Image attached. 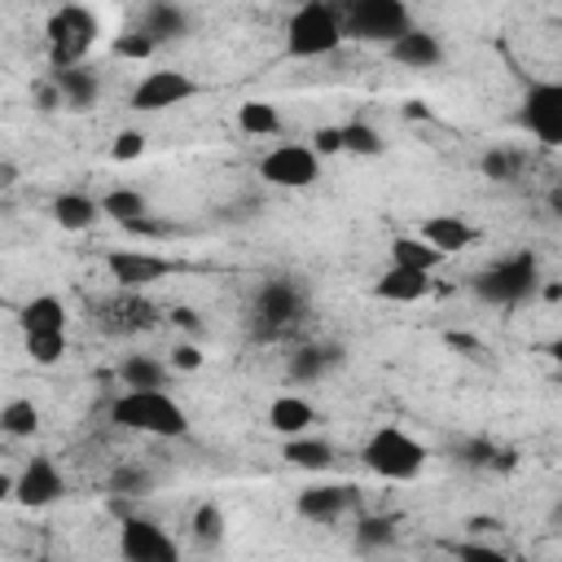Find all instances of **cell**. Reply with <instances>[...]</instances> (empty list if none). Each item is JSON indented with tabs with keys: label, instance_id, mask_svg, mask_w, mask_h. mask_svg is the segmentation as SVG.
<instances>
[{
	"label": "cell",
	"instance_id": "cell-27",
	"mask_svg": "<svg viewBox=\"0 0 562 562\" xmlns=\"http://www.w3.org/2000/svg\"><path fill=\"white\" fill-rule=\"evenodd\" d=\"M101 215L132 233L136 224L149 220V198H145L140 189H132V184H119V189H110V193L101 198Z\"/></svg>",
	"mask_w": 562,
	"mask_h": 562
},
{
	"label": "cell",
	"instance_id": "cell-41",
	"mask_svg": "<svg viewBox=\"0 0 562 562\" xmlns=\"http://www.w3.org/2000/svg\"><path fill=\"white\" fill-rule=\"evenodd\" d=\"M202 364V351L193 347V342H180L176 351H171V369H184V373H193Z\"/></svg>",
	"mask_w": 562,
	"mask_h": 562
},
{
	"label": "cell",
	"instance_id": "cell-42",
	"mask_svg": "<svg viewBox=\"0 0 562 562\" xmlns=\"http://www.w3.org/2000/svg\"><path fill=\"white\" fill-rule=\"evenodd\" d=\"M544 206H549L553 215H562V180H553V184H549V193H544Z\"/></svg>",
	"mask_w": 562,
	"mask_h": 562
},
{
	"label": "cell",
	"instance_id": "cell-36",
	"mask_svg": "<svg viewBox=\"0 0 562 562\" xmlns=\"http://www.w3.org/2000/svg\"><path fill=\"white\" fill-rule=\"evenodd\" d=\"M145 145H149V136H145L140 127H123V132L114 136L110 154H114V162H136V158L145 154Z\"/></svg>",
	"mask_w": 562,
	"mask_h": 562
},
{
	"label": "cell",
	"instance_id": "cell-30",
	"mask_svg": "<svg viewBox=\"0 0 562 562\" xmlns=\"http://www.w3.org/2000/svg\"><path fill=\"white\" fill-rule=\"evenodd\" d=\"M0 430H4L9 439H35V430H40V408H35V400H26V395L4 400V404H0Z\"/></svg>",
	"mask_w": 562,
	"mask_h": 562
},
{
	"label": "cell",
	"instance_id": "cell-32",
	"mask_svg": "<svg viewBox=\"0 0 562 562\" xmlns=\"http://www.w3.org/2000/svg\"><path fill=\"white\" fill-rule=\"evenodd\" d=\"M338 132H342V154H351V158H378V154H386V140H382V132L369 119H351Z\"/></svg>",
	"mask_w": 562,
	"mask_h": 562
},
{
	"label": "cell",
	"instance_id": "cell-34",
	"mask_svg": "<svg viewBox=\"0 0 562 562\" xmlns=\"http://www.w3.org/2000/svg\"><path fill=\"white\" fill-rule=\"evenodd\" d=\"M149 487H154V474L145 465H119L110 474V492H119V496H140Z\"/></svg>",
	"mask_w": 562,
	"mask_h": 562
},
{
	"label": "cell",
	"instance_id": "cell-4",
	"mask_svg": "<svg viewBox=\"0 0 562 562\" xmlns=\"http://www.w3.org/2000/svg\"><path fill=\"white\" fill-rule=\"evenodd\" d=\"M426 461H430V448L413 430H404L395 422L373 426L364 435V443H360V465L369 474L386 479V483H413L426 470Z\"/></svg>",
	"mask_w": 562,
	"mask_h": 562
},
{
	"label": "cell",
	"instance_id": "cell-13",
	"mask_svg": "<svg viewBox=\"0 0 562 562\" xmlns=\"http://www.w3.org/2000/svg\"><path fill=\"white\" fill-rule=\"evenodd\" d=\"M66 496V474L48 452H35L22 461V470L13 474V492L9 501H18L22 509H48Z\"/></svg>",
	"mask_w": 562,
	"mask_h": 562
},
{
	"label": "cell",
	"instance_id": "cell-20",
	"mask_svg": "<svg viewBox=\"0 0 562 562\" xmlns=\"http://www.w3.org/2000/svg\"><path fill=\"white\" fill-rule=\"evenodd\" d=\"M430 272H413V268H400V263H386L378 277H373V299L382 303H417L430 294Z\"/></svg>",
	"mask_w": 562,
	"mask_h": 562
},
{
	"label": "cell",
	"instance_id": "cell-16",
	"mask_svg": "<svg viewBox=\"0 0 562 562\" xmlns=\"http://www.w3.org/2000/svg\"><path fill=\"white\" fill-rule=\"evenodd\" d=\"M417 237H426L448 259V255H461V250H470L479 241V224H470L461 211H435V215H426L417 224Z\"/></svg>",
	"mask_w": 562,
	"mask_h": 562
},
{
	"label": "cell",
	"instance_id": "cell-21",
	"mask_svg": "<svg viewBox=\"0 0 562 562\" xmlns=\"http://www.w3.org/2000/svg\"><path fill=\"white\" fill-rule=\"evenodd\" d=\"M101 329H110V334H132V329H149L154 321H158V307L149 303V299H140V294H114L110 303H101Z\"/></svg>",
	"mask_w": 562,
	"mask_h": 562
},
{
	"label": "cell",
	"instance_id": "cell-12",
	"mask_svg": "<svg viewBox=\"0 0 562 562\" xmlns=\"http://www.w3.org/2000/svg\"><path fill=\"white\" fill-rule=\"evenodd\" d=\"M119 558L123 562H180V544L158 518L127 514L119 522Z\"/></svg>",
	"mask_w": 562,
	"mask_h": 562
},
{
	"label": "cell",
	"instance_id": "cell-3",
	"mask_svg": "<svg viewBox=\"0 0 562 562\" xmlns=\"http://www.w3.org/2000/svg\"><path fill=\"white\" fill-rule=\"evenodd\" d=\"M110 422L119 430L145 435V439H184L189 413L171 391H119L110 400Z\"/></svg>",
	"mask_w": 562,
	"mask_h": 562
},
{
	"label": "cell",
	"instance_id": "cell-39",
	"mask_svg": "<svg viewBox=\"0 0 562 562\" xmlns=\"http://www.w3.org/2000/svg\"><path fill=\"white\" fill-rule=\"evenodd\" d=\"M26 356L35 360V364H57L61 356H66V338H40V342H26Z\"/></svg>",
	"mask_w": 562,
	"mask_h": 562
},
{
	"label": "cell",
	"instance_id": "cell-10",
	"mask_svg": "<svg viewBox=\"0 0 562 562\" xmlns=\"http://www.w3.org/2000/svg\"><path fill=\"white\" fill-rule=\"evenodd\" d=\"M518 123L522 132L544 145V149H562V79H540L522 92L518 105Z\"/></svg>",
	"mask_w": 562,
	"mask_h": 562
},
{
	"label": "cell",
	"instance_id": "cell-22",
	"mask_svg": "<svg viewBox=\"0 0 562 562\" xmlns=\"http://www.w3.org/2000/svg\"><path fill=\"white\" fill-rule=\"evenodd\" d=\"M48 83L57 88L61 97V110H75V114H88L101 97V79L88 70V66H75V70H53Z\"/></svg>",
	"mask_w": 562,
	"mask_h": 562
},
{
	"label": "cell",
	"instance_id": "cell-9",
	"mask_svg": "<svg viewBox=\"0 0 562 562\" xmlns=\"http://www.w3.org/2000/svg\"><path fill=\"white\" fill-rule=\"evenodd\" d=\"M198 92H202V83H198L189 70L167 66V70H145V75L132 83L127 105H132L136 114H162V110H176V105L193 101Z\"/></svg>",
	"mask_w": 562,
	"mask_h": 562
},
{
	"label": "cell",
	"instance_id": "cell-7",
	"mask_svg": "<svg viewBox=\"0 0 562 562\" xmlns=\"http://www.w3.org/2000/svg\"><path fill=\"white\" fill-rule=\"evenodd\" d=\"M417 22H413V9L404 0H351V4H342V31L356 44H382V48H391Z\"/></svg>",
	"mask_w": 562,
	"mask_h": 562
},
{
	"label": "cell",
	"instance_id": "cell-43",
	"mask_svg": "<svg viewBox=\"0 0 562 562\" xmlns=\"http://www.w3.org/2000/svg\"><path fill=\"white\" fill-rule=\"evenodd\" d=\"M176 321H180L184 329H202V321H198V312H189V307H176Z\"/></svg>",
	"mask_w": 562,
	"mask_h": 562
},
{
	"label": "cell",
	"instance_id": "cell-5",
	"mask_svg": "<svg viewBox=\"0 0 562 562\" xmlns=\"http://www.w3.org/2000/svg\"><path fill=\"white\" fill-rule=\"evenodd\" d=\"M44 40H48V66L53 70H75L97 48L101 18L88 4H57L48 13V22H44Z\"/></svg>",
	"mask_w": 562,
	"mask_h": 562
},
{
	"label": "cell",
	"instance_id": "cell-35",
	"mask_svg": "<svg viewBox=\"0 0 562 562\" xmlns=\"http://www.w3.org/2000/svg\"><path fill=\"white\" fill-rule=\"evenodd\" d=\"M452 553H457V562H518L514 553H505V549H496L487 540H461Z\"/></svg>",
	"mask_w": 562,
	"mask_h": 562
},
{
	"label": "cell",
	"instance_id": "cell-29",
	"mask_svg": "<svg viewBox=\"0 0 562 562\" xmlns=\"http://www.w3.org/2000/svg\"><path fill=\"white\" fill-rule=\"evenodd\" d=\"M237 127L246 132V136H281V110L272 105V101H263V97H250V101H241L237 105Z\"/></svg>",
	"mask_w": 562,
	"mask_h": 562
},
{
	"label": "cell",
	"instance_id": "cell-25",
	"mask_svg": "<svg viewBox=\"0 0 562 562\" xmlns=\"http://www.w3.org/2000/svg\"><path fill=\"white\" fill-rule=\"evenodd\" d=\"M167 378H171V364H162L149 351H132V356L119 360L123 391H167Z\"/></svg>",
	"mask_w": 562,
	"mask_h": 562
},
{
	"label": "cell",
	"instance_id": "cell-28",
	"mask_svg": "<svg viewBox=\"0 0 562 562\" xmlns=\"http://www.w3.org/2000/svg\"><path fill=\"white\" fill-rule=\"evenodd\" d=\"M386 250H391V263L413 268V272H435V268L443 263V255H439L426 237H417V233H395V237L386 241Z\"/></svg>",
	"mask_w": 562,
	"mask_h": 562
},
{
	"label": "cell",
	"instance_id": "cell-31",
	"mask_svg": "<svg viewBox=\"0 0 562 562\" xmlns=\"http://www.w3.org/2000/svg\"><path fill=\"white\" fill-rule=\"evenodd\" d=\"M395 536H400L395 531V518H386V514H364L351 527V540H356L360 553H382V549L395 544Z\"/></svg>",
	"mask_w": 562,
	"mask_h": 562
},
{
	"label": "cell",
	"instance_id": "cell-17",
	"mask_svg": "<svg viewBox=\"0 0 562 562\" xmlns=\"http://www.w3.org/2000/svg\"><path fill=\"white\" fill-rule=\"evenodd\" d=\"M338 364H342V347L338 342H299L285 356V378L312 386V382H325Z\"/></svg>",
	"mask_w": 562,
	"mask_h": 562
},
{
	"label": "cell",
	"instance_id": "cell-45",
	"mask_svg": "<svg viewBox=\"0 0 562 562\" xmlns=\"http://www.w3.org/2000/svg\"><path fill=\"white\" fill-rule=\"evenodd\" d=\"M0 180H4V184H13V180H18V167H13V162H9V158H4V162H0Z\"/></svg>",
	"mask_w": 562,
	"mask_h": 562
},
{
	"label": "cell",
	"instance_id": "cell-18",
	"mask_svg": "<svg viewBox=\"0 0 562 562\" xmlns=\"http://www.w3.org/2000/svg\"><path fill=\"white\" fill-rule=\"evenodd\" d=\"M268 430L272 435H281V443L285 439H299V435H312V426L321 422L316 417V408H312V400L307 395H294V391H285V395H277L272 404H268Z\"/></svg>",
	"mask_w": 562,
	"mask_h": 562
},
{
	"label": "cell",
	"instance_id": "cell-23",
	"mask_svg": "<svg viewBox=\"0 0 562 562\" xmlns=\"http://www.w3.org/2000/svg\"><path fill=\"white\" fill-rule=\"evenodd\" d=\"M281 457H285V465H294V470L325 474V470H334L338 448H334L325 435H299V439H285V443H281Z\"/></svg>",
	"mask_w": 562,
	"mask_h": 562
},
{
	"label": "cell",
	"instance_id": "cell-26",
	"mask_svg": "<svg viewBox=\"0 0 562 562\" xmlns=\"http://www.w3.org/2000/svg\"><path fill=\"white\" fill-rule=\"evenodd\" d=\"M136 31L149 35L154 44H167V40L189 35V13H184L180 4L158 0V4H145V9H140V26H136Z\"/></svg>",
	"mask_w": 562,
	"mask_h": 562
},
{
	"label": "cell",
	"instance_id": "cell-8",
	"mask_svg": "<svg viewBox=\"0 0 562 562\" xmlns=\"http://www.w3.org/2000/svg\"><path fill=\"white\" fill-rule=\"evenodd\" d=\"M259 176L272 189H312L321 180V154L307 140H277L259 154Z\"/></svg>",
	"mask_w": 562,
	"mask_h": 562
},
{
	"label": "cell",
	"instance_id": "cell-6",
	"mask_svg": "<svg viewBox=\"0 0 562 562\" xmlns=\"http://www.w3.org/2000/svg\"><path fill=\"white\" fill-rule=\"evenodd\" d=\"M303 316H307V290L294 277H268V281H259V290L250 299V312H246L250 334L263 338V342L290 334L294 325H303Z\"/></svg>",
	"mask_w": 562,
	"mask_h": 562
},
{
	"label": "cell",
	"instance_id": "cell-11",
	"mask_svg": "<svg viewBox=\"0 0 562 562\" xmlns=\"http://www.w3.org/2000/svg\"><path fill=\"white\" fill-rule=\"evenodd\" d=\"M105 272L123 294H140V290L158 285L162 277H171L176 259L158 255L154 246H119V250H105Z\"/></svg>",
	"mask_w": 562,
	"mask_h": 562
},
{
	"label": "cell",
	"instance_id": "cell-44",
	"mask_svg": "<svg viewBox=\"0 0 562 562\" xmlns=\"http://www.w3.org/2000/svg\"><path fill=\"white\" fill-rule=\"evenodd\" d=\"M549 360H553V369L562 373V334H558V338L549 342Z\"/></svg>",
	"mask_w": 562,
	"mask_h": 562
},
{
	"label": "cell",
	"instance_id": "cell-15",
	"mask_svg": "<svg viewBox=\"0 0 562 562\" xmlns=\"http://www.w3.org/2000/svg\"><path fill=\"white\" fill-rule=\"evenodd\" d=\"M66 325H70V312L61 303V294H31L22 307H18V329H22V342H40V338H66Z\"/></svg>",
	"mask_w": 562,
	"mask_h": 562
},
{
	"label": "cell",
	"instance_id": "cell-2",
	"mask_svg": "<svg viewBox=\"0 0 562 562\" xmlns=\"http://www.w3.org/2000/svg\"><path fill=\"white\" fill-rule=\"evenodd\" d=\"M540 281H544L540 277V255L531 246H518V250H505V255L487 259L470 277V290L487 307H518L540 290Z\"/></svg>",
	"mask_w": 562,
	"mask_h": 562
},
{
	"label": "cell",
	"instance_id": "cell-37",
	"mask_svg": "<svg viewBox=\"0 0 562 562\" xmlns=\"http://www.w3.org/2000/svg\"><path fill=\"white\" fill-rule=\"evenodd\" d=\"M479 167H483V176H492V180H514V176H518V154H509V149H487Z\"/></svg>",
	"mask_w": 562,
	"mask_h": 562
},
{
	"label": "cell",
	"instance_id": "cell-33",
	"mask_svg": "<svg viewBox=\"0 0 562 562\" xmlns=\"http://www.w3.org/2000/svg\"><path fill=\"white\" fill-rule=\"evenodd\" d=\"M193 540L198 544H220L224 536H228V518H224V509L215 505V501H202L198 509H193Z\"/></svg>",
	"mask_w": 562,
	"mask_h": 562
},
{
	"label": "cell",
	"instance_id": "cell-38",
	"mask_svg": "<svg viewBox=\"0 0 562 562\" xmlns=\"http://www.w3.org/2000/svg\"><path fill=\"white\" fill-rule=\"evenodd\" d=\"M154 48H158V44H154L149 35H140V31H127V35L114 40V53L127 57V61H145V57H154Z\"/></svg>",
	"mask_w": 562,
	"mask_h": 562
},
{
	"label": "cell",
	"instance_id": "cell-46",
	"mask_svg": "<svg viewBox=\"0 0 562 562\" xmlns=\"http://www.w3.org/2000/svg\"><path fill=\"white\" fill-rule=\"evenodd\" d=\"M404 114H408V119H417V114H422V119H426V114H430V110H426V105H422V101H408V105H404Z\"/></svg>",
	"mask_w": 562,
	"mask_h": 562
},
{
	"label": "cell",
	"instance_id": "cell-24",
	"mask_svg": "<svg viewBox=\"0 0 562 562\" xmlns=\"http://www.w3.org/2000/svg\"><path fill=\"white\" fill-rule=\"evenodd\" d=\"M48 211H53L57 228H66V233H88V228L101 220V198H88V193H79V189H66V193H57V198L48 202Z\"/></svg>",
	"mask_w": 562,
	"mask_h": 562
},
{
	"label": "cell",
	"instance_id": "cell-19",
	"mask_svg": "<svg viewBox=\"0 0 562 562\" xmlns=\"http://www.w3.org/2000/svg\"><path fill=\"white\" fill-rule=\"evenodd\" d=\"M386 57H391L395 66H408V70H435V66L443 61V40H439L430 26H413L408 35H400V40L386 48Z\"/></svg>",
	"mask_w": 562,
	"mask_h": 562
},
{
	"label": "cell",
	"instance_id": "cell-14",
	"mask_svg": "<svg viewBox=\"0 0 562 562\" xmlns=\"http://www.w3.org/2000/svg\"><path fill=\"white\" fill-rule=\"evenodd\" d=\"M356 509V492L342 487V483H307L299 496H294V514L312 527H329L338 518H347Z\"/></svg>",
	"mask_w": 562,
	"mask_h": 562
},
{
	"label": "cell",
	"instance_id": "cell-40",
	"mask_svg": "<svg viewBox=\"0 0 562 562\" xmlns=\"http://www.w3.org/2000/svg\"><path fill=\"white\" fill-rule=\"evenodd\" d=\"M307 145H312L321 158H329V154H342V132H338V127H316Z\"/></svg>",
	"mask_w": 562,
	"mask_h": 562
},
{
	"label": "cell",
	"instance_id": "cell-1",
	"mask_svg": "<svg viewBox=\"0 0 562 562\" xmlns=\"http://www.w3.org/2000/svg\"><path fill=\"white\" fill-rule=\"evenodd\" d=\"M342 44H347V31H342V9L338 4L303 0L285 13L281 48H285L290 61H321V57H334Z\"/></svg>",
	"mask_w": 562,
	"mask_h": 562
}]
</instances>
